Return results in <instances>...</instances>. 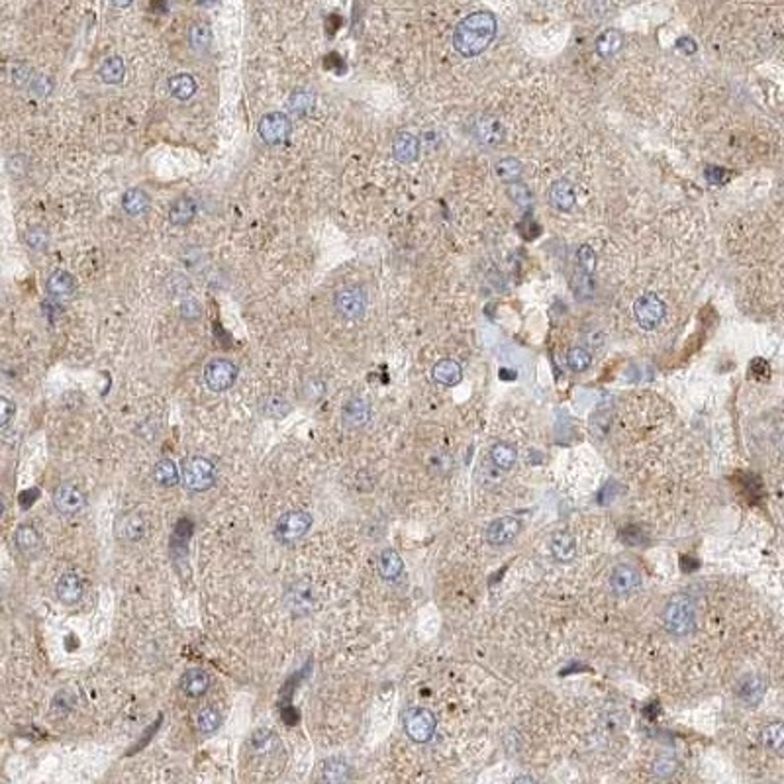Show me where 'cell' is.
Listing matches in <instances>:
<instances>
[{
  "label": "cell",
  "instance_id": "cell-1",
  "mask_svg": "<svg viewBox=\"0 0 784 784\" xmlns=\"http://www.w3.org/2000/svg\"><path fill=\"white\" fill-rule=\"evenodd\" d=\"M496 18L488 10H478L461 20L453 32V48L463 58H477L496 36Z\"/></svg>",
  "mask_w": 784,
  "mask_h": 784
},
{
  "label": "cell",
  "instance_id": "cell-2",
  "mask_svg": "<svg viewBox=\"0 0 784 784\" xmlns=\"http://www.w3.org/2000/svg\"><path fill=\"white\" fill-rule=\"evenodd\" d=\"M665 628L673 633L684 637L696 628V606L689 594H675L665 606L663 614Z\"/></svg>",
  "mask_w": 784,
  "mask_h": 784
},
{
  "label": "cell",
  "instance_id": "cell-3",
  "mask_svg": "<svg viewBox=\"0 0 784 784\" xmlns=\"http://www.w3.org/2000/svg\"><path fill=\"white\" fill-rule=\"evenodd\" d=\"M312 527V516L304 510H290L278 518L275 526V537L285 546H292L306 536Z\"/></svg>",
  "mask_w": 784,
  "mask_h": 784
},
{
  "label": "cell",
  "instance_id": "cell-4",
  "mask_svg": "<svg viewBox=\"0 0 784 784\" xmlns=\"http://www.w3.org/2000/svg\"><path fill=\"white\" fill-rule=\"evenodd\" d=\"M216 480V469L212 465V461H208L206 457H191V459L184 461L182 465V482L184 487L192 490V492H204L214 485Z\"/></svg>",
  "mask_w": 784,
  "mask_h": 784
},
{
  "label": "cell",
  "instance_id": "cell-5",
  "mask_svg": "<svg viewBox=\"0 0 784 784\" xmlns=\"http://www.w3.org/2000/svg\"><path fill=\"white\" fill-rule=\"evenodd\" d=\"M633 316H635L637 324L643 330L651 332V330H657L663 324V320L667 316V304L655 292H645V295L635 298Z\"/></svg>",
  "mask_w": 784,
  "mask_h": 784
},
{
  "label": "cell",
  "instance_id": "cell-6",
  "mask_svg": "<svg viewBox=\"0 0 784 784\" xmlns=\"http://www.w3.org/2000/svg\"><path fill=\"white\" fill-rule=\"evenodd\" d=\"M404 727H406V734L412 741L426 743L435 734L438 719L428 708H412L410 712L404 716Z\"/></svg>",
  "mask_w": 784,
  "mask_h": 784
},
{
  "label": "cell",
  "instance_id": "cell-7",
  "mask_svg": "<svg viewBox=\"0 0 784 784\" xmlns=\"http://www.w3.org/2000/svg\"><path fill=\"white\" fill-rule=\"evenodd\" d=\"M334 306L345 320H359L367 310V295L359 287H344L335 292Z\"/></svg>",
  "mask_w": 784,
  "mask_h": 784
},
{
  "label": "cell",
  "instance_id": "cell-8",
  "mask_svg": "<svg viewBox=\"0 0 784 784\" xmlns=\"http://www.w3.org/2000/svg\"><path fill=\"white\" fill-rule=\"evenodd\" d=\"M238 379V367L230 359H212L204 367V381L214 392H224L234 386Z\"/></svg>",
  "mask_w": 784,
  "mask_h": 784
},
{
  "label": "cell",
  "instance_id": "cell-9",
  "mask_svg": "<svg viewBox=\"0 0 784 784\" xmlns=\"http://www.w3.org/2000/svg\"><path fill=\"white\" fill-rule=\"evenodd\" d=\"M290 130H292V124H290L288 116L283 114V112H269L259 120L257 126L259 135L267 145L283 144L290 135Z\"/></svg>",
  "mask_w": 784,
  "mask_h": 784
},
{
  "label": "cell",
  "instance_id": "cell-10",
  "mask_svg": "<svg viewBox=\"0 0 784 784\" xmlns=\"http://www.w3.org/2000/svg\"><path fill=\"white\" fill-rule=\"evenodd\" d=\"M641 586V574L633 565L622 563L614 567L610 574V588L616 596H628Z\"/></svg>",
  "mask_w": 784,
  "mask_h": 784
},
{
  "label": "cell",
  "instance_id": "cell-11",
  "mask_svg": "<svg viewBox=\"0 0 784 784\" xmlns=\"http://www.w3.org/2000/svg\"><path fill=\"white\" fill-rule=\"evenodd\" d=\"M86 504L85 492L81 488L73 487V485H61V487L53 492V506L58 508V512L65 514V516H73L79 514Z\"/></svg>",
  "mask_w": 784,
  "mask_h": 784
},
{
  "label": "cell",
  "instance_id": "cell-12",
  "mask_svg": "<svg viewBox=\"0 0 784 784\" xmlns=\"http://www.w3.org/2000/svg\"><path fill=\"white\" fill-rule=\"evenodd\" d=\"M471 132H473V135H475V140H477L478 144L482 145L500 144V142H502V135H504L502 124L498 122L496 118H492V116H480L478 120L473 122Z\"/></svg>",
  "mask_w": 784,
  "mask_h": 784
},
{
  "label": "cell",
  "instance_id": "cell-13",
  "mask_svg": "<svg viewBox=\"0 0 784 784\" xmlns=\"http://www.w3.org/2000/svg\"><path fill=\"white\" fill-rule=\"evenodd\" d=\"M520 532V522L514 516L498 518L487 529V539L492 546H506Z\"/></svg>",
  "mask_w": 784,
  "mask_h": 784
},
{
  "label": "cell",
  "instance_id": "cell-14",
  "mask_svg": "<svg viewBox=\"0 0 784 784\" xmlns=\"http://www.w3.org/2000/svg\"><path fill=\"white\" fill-rule=\"evenodd\" d=\"M392 155L396 161L404 163H414L420 155V142L418 137L410 132H398L392 140Z\"/></svg>",
  "mask_w": 784,
  "mask_h": 784
},
{
  "label": "cell",
  "instance_id": "cell-15",
  "mask_svg": "<svg viewBox=\"0 0 784 784\" xmlns=\"http://www.w3.org/2000/svg\"><path fill=\"white\" fill-rule=\"evenodd\" d=\"M547 196H549V202L559 212H571L574 208V204H576V194H574L573 182L567 181V179L555 181L549 187Z\"/></svg>",
  "mask_w": 784,
  "mask_h": 784
},
{
  "label": "cell",
  "instance_id": "cell-16",
  "mask_svg": "<svg viewBox=\"0 0 784 784\" xmlns=\"http://www.w3.org/2000/svg\"><path fill=\"white\" fill-rule=\"evenodd\" d=\"M55 593L63 604H77L83 598V581L79 579V574L65 573L58 581Z\"/></svg>",
  "mask_w": 784,
  "mask_h": 784
},
{
  "label": "cell",
  "instance_id": "cell-17",
  "mask_svg": "<svg viewBox=\"0 0 784 784\" xmlns=\"http://www.w3.org/2000/svg\"><path fill=\"white\" fill-rule=\"evenodd\" d=\"M371 418V406L363 398H351L344 406V424L349 428H361Z\"/></svg>",
  "mask_w": 784,
  "mask_h": 784
},
{
  "label": "cell",
  "instance_id": "cell-18",
  "mask_svg": "<svg viewBox=\"0 0 784 784\" xmlns=\"http://www.w3.org/2000/svg\"><path fill=\"white\" fill-rule=\"evenodd\" d=\"M431 377H433L435 383L443 384V386H455V384H459L461 377H463V369L453 359H441L440 363L433 365Z\"/></svg>",
  "mask_w": 784,
  "mask_h": 784
},
{
  "label": "cell",
  "instance_id": "cell-19",
  "mask_svg": "<svg viewBox=\"0 0 784 784\" xmlns=\"http://www.w3.org/2000/svg\"><path fill=\"white\" fill-rule=\"evenodd\" d=\"M288 610L292 614H306L312 608V590L304 583H298L290 586V590L285 596Z\"/></svg>",
  "mask_w": 784,
  "mask_h": 784
},
{
  "label": "cell",
  "instance_id": "cell-20",
  "mask_svg": "<svg viewBox=\"0 0 784 784\" xmlns=\"http://www.w3.org/2000/svg\"><path fill=\"white\" fill-rule=\"evenodd\" d=\"M181 684H182V690H184V694H189V696H192V698H198V696H202V694L208 690V687H210V677L206 675V670L191 669L184 673Z\"/></svg>",
  "mask_w": 784,
  "mask_h": 784
},
{
  "label": "cell",
  "instance_id": "cell-21",
  "mask_svg": "<svg viewBox=\"0 0 784 784\" xmlns=\"http://www.w3.org/2000/svg\"><path fill=\"white\" fill-rule=\"evenodd\" d=\"M551 553L557 561L561 563H569L576 555V539L567 532H557L551 537Z\"/></svg>",
  "mask_w": 784,
  "mask_h": 784
},
{
  "label": "cell",
  "instance_id": "cell-22",
  "mask_svg": "<svg viewBox=\"0 0 784 784\" xmlns=\"http://www.w3.org/2000/svg\"><path fill=\"white\" fill-rule=\"evenodd\" d=\"M623 46V36L620 29H606L596 39V53L602 59L614 58Z\"/></svg>",
  "mask_w": 784,
  "mask_h": 784
},
{
  "label": "cell",
  "instance_id": "cell-23",
  "mask_svg": "<svg viewBox=\"0 0 784 784\" xmlns=\"http://www.w3.org/2000/svg\"><path fill=\"white\" fill-rule=\"evenodd\" d=\"M75 288H77V283H75L73 275L67 273V271H53V273L49 275L48 292L51 295V297H58V298L69 297V295L75 292Z\"/></svg>",
  "mask_w": 784,
  "mask_h": 784
},
{
  "label": "cell",
  "instance_id": "cell-24",
  "mask_svg": "<svg viewBox=\"0 0 784 784\" xmlns=\"http://www.w3.org/2000/svg\"><path fill=\"white\" fill-rule=\"evenodd\" d=\"M194 214H196V202L189 196H181L173 202L169 208V222L175 226H187L194 220Z\"/></svg>",
  "mask_w": 784,
  "mask_h": 784
},
{
  "label": "cell",
  "instance_id": "cell-25",
  "mask_svg": "<svg viewBox=\"0 0 784 784\" xmlns=\"http://www.w3.org/2000/svg\"><path fill=\"white\" fill-rule=\"evenodd\" d=\"M151 206V198L149 194L144 192L142 189H130L124 192L122 196V208H124L130 216H140L145 210H149Z\"/></svg>",
  "mask_w": 784,
  "mask_h": 784
},
{
  "label": "cell",
  "instance_id": "cell-26",
  "mask_svg": "<svg viewBox=\"0 0 784 784\" xmlns=\"http://www.w3.org/2000/svg\"><path fill=\"white\" fill-rule=\"evenodd\" d=\"M169 93H171L177 100H189L196 93V81L189 75V73H179V75H173L169 79Z\"/></svg>",
  "mask_w": 784,
  "mask_h": 784
},
{
  "label": "cell",
  "instance_id": "cell-27",
  "mask_svg": "<svg viewBox=\"0 0 784 784\" xmlns=\"http://www.w3.org/2000/svg\"><path fill=\"white\" fill-rule=\"evenodd\" d=\"M402 569H404V563H402L400 555L394 549H384L379 557V573L384 581H394L402 573Z\"/></svg>",
  "mask_w": 784,
  "mask_h": 784
},
{
  "label": "cell",
  "instance_id": "cell-28",
  "mask_svg": "<svg viewBox=\"0 0 784 784\" xmlns=\"http://www.w3.org/2000/svg\"><path fill=\"white\" fill-rule=\"evenodd\" d=\"M16 547H18L22 553H36L39 547H41V536L34 526H20L16 529V536H14Z\"/></svg>",
  "mask_w": 784,
  "mask_h": 784
},
{
  "label": "cell",
  "instance_id": "cell-29",
  "mask_svg": "<svg viewBox=\"0 0 784 784\" xmlns=\"http://www.w3.org/2000/svg\"><path fill=\"white\" fill-rule=\"evenodd\" d=\"M189 41L194 51L204 53L212 46V29L206 22H194L189 29Z\"/></svg>",
  "mask_w": 784,
  "mask_h": 784
},
{
  "label": "cell",
  "instance_id": "cell-30",
  "mask_svg": "<svg viewBox=\"0 0 784 784\" xmlns=\"http://www.w3.org/2000/svg\"><path fill=\"white\" fill-rule=\"evenodd\" d=\"M349 773H351V766L347 765L344 759H339V757L327 759V761H324V766H322V776H324V780H327V783L347 780Z\"/></svg>",
  "mask_w": 784,
  "mask_h": 784
},
{
  "label": "cell",
  "instance_id": "cell-31",
  "mask_svg": "<svg viewBox=\"0 0 784 784\" xmlns=\"http://www.w3.org/2000/svg\"><path fill=\"white\" fill-rule=\"evenodd\" d=\"M179 469L171 459H161L154 469V478L159 487H175L179 482Z\"/></svg>",
  "mask_w": 784,
  "mask_h": 784
},
{
  "label": "cell",
  "instance_id": "cell-32",
  "mask_svg": "<svg viewBox=\"0 0 784 784\" xmlns=\"http://www.w3.org/2000/svg\"><path fill=\"white\" fill-rule=\"evenodd\" d=\"M494 171H496L498 181L506 182V184H512V182L520 181V177H522V171H524V169H522V163L518 161V159H514V157H504V159H500V161L496 163Z\"/></svg>",
  "mask_w": 784,
  "mask_h": 784
},
{
  "label": "cell",
  "instance_id": "cell-33",
  "mask_svg": "<svg viewBox=\"0 0 784 784\" xmlns=\"http://www.w3.org/2000/svg\"><path fill=\"white\" fill-rule=\"evenodd\" d=\"M100 79L104 81V83H108V85H118L122 79H124V73H126V67H124V61H122V58H118V55H112V58H108L100 65Z\"/></svg>",
  "mask_w": 784,
  "mask_h": 784
},
{
  "label": "cell",
  "instance_id": "cell-34",
  "mask_svg": "<svg viewBox=\"0 0 784 784\" xmlns=\"http://www.w3.org/2000/svg\"><path fill=\"white\" fill-rule=\"evenodd\" d=\"M490 459H492V463L496 465L498 469L502 471H508L514 467V463H516V450L510 445V443H496L492 450H490Z\"/></svg>",
  "mask_w": 784,
  "mask_h": 784
},
{
  "label": "cell",
  "instance_id": "cell-35",
  "mask_svg": "<svg viewBox=\"0 0 784 784\" xmlns=\"http://www.w3.org/2000/svg\"><path fill=\"white\" fill-rule=\"evenodd\" d=\"M765 694V682L759 677H747L741 687H739V696L745 700L747 704H757Z\"/></svg>",
  "mask_w": 784,
  "mask_h": 784
},
{
  "label": "cell",
  "instance_id": "cell-36",
  "mask_svg": "<svg viewBox=\"0 0 784 784\" xmlns=\"http://www.w3.org/2000/svg\"><path fill=\"white\" fill-rule=\"evenodd\" d=\"M314 100H316L314 95H312L310 90H306V88H298V90H295V93L290 95V98H288V108H290V112H295V114L304 116L314 108Z\"/></svg>",
  "mask_w": 784,
  "mask_h": 784
},
{
  "label": "cell",
  "instance_id": "cell-37",
  "mask_svg": "<svg viewBox=\"0 0 784 784\" xmlns=\"http://www.w3.org/2000/svg\"><path fill=\"white\" fill-rule=\"evenodd\" d=\"M196 726H198V729H201L204 736H210V734H214L222 726L220 712L210 706L202 708L201 712H198V716H196Z\"/></svg>",
  "mask_w": 784,
  "mask_h": 784
},
{
  "label": "cell",
  "instance_id": "cell-38",
  "mask_svg": "<svg viewBox=\"0 0 784 784\" xmlns=\"http://www.w3.org/2000/svg\"><path fill=\"white\" fill-rule=\"evenodd\" d=\"M567 363L574 373H583L593 363V355L588 353V349H584V347H573L567 355Z\"/></svg>",
  "mask_w": 784,
  "mask_h": 784
},
{
  "label": "cell",
  "instance_id": "cell-39",
  "mask_svg": "<svg viewBox=\"0 0 784 784\" xmlns=\"http://www.w3.org/2000/svg\"><path fill=\"white\" fill-rule=\"evenodd\" d=\"M763 741H765L766 745L771 747L773 751L783 753V743H784L783 724L776 722V724H771L769 727H765V731H763Z\"/></svg>",
  "mask_w": 784,
  "mask_h": 784
},
{
  "label": "cell",
  "instance_id": "cell-40",
  "mask_svg": "<svg viewBox=\"0 0 784 784\" xmlns=\"http://www.w3.org/2000/svg\"><path fill=\"white\" fill-rule=\"evenodd\" d=\"M508 194L514 198V202H516L518 206H524V208L532 206V192H529V189H527L526 184H522V182H512V184L508 187Z\"/></svg>",
  "mask_w": 784,
  "mask_h": 784
},
{
  "label": "cell",
  "instance_id": "cell-41",
  "mask_svg": "<svg viewBox=\"0 0 784 784\" xmlns=\"http://www.w3.org/2000/svg\"><path fill=\"white\" fill-rule=\"evenodd\" d=\"M24 239H26V243H28L32 249H43L46 245H48L49 234L46 228H29V230H26V234H24Z\"/></svg>",
  "mask_w": 784,
  "mask_h": 784
},
{
  "label": "cell",
  "instance_id": "cell-42",
  "mask_svg": "<svg viewBox=\"0 0 784 784\" xmlns=\"http://www.w3.org/2000/svg\"><path fill=\"white\" fill-rule=\"evenodd\" d=\"M576 257H579V265H581L584 273L593 275L594 269H596V253L593 251V248L590 245H583V248L579 249Z\"/></svg>",
  "mask_w": 784,
  "mask_h": 784
},
{
  "label": "cell",
  "instance_id": "cell-43",
  "mask_svg": "<svg viewBox=\"0 0 784 784\" xmlns=\"http://www.w3.org/2000/svg\"><path fill=\"white\" fill-rule=\"evenodd\" d=\"M144 529L145 524L140 516L126 518V526L122 527V536L128 537V539H140L142 534H144Z\"/></svg>",
  "mask_w": 784,
  "mask_h": 784
},
{
  "label": "cell",
  "instance_id": "cell-44",
  "mask_svg": "<svg viewBox=\"0 0 784 784\" xmlns=\"http://www.w3.org/2000/svg\"><path fill=\"white\" fill-rule=\"evenodd\" d=\"M653 771H655V775L661 776V778H667V776H670L675 771H677V761L670 759V757H659V759L655 761V765H653Z\"/></svg>",
  "mask_w": 784,
  "mask_h": 784
},
{
  "label": "cell",
  "instance_id": "cell-45",
  "mask_svg": "<svg viewBox=\"0 0 784 784\" xmlns=\"http://www.w3.org/2000/svg\"><path fill=\"white\" fill-rule=\"evenodd\" d=\"M14 412H16V406H14V402L10 400V398H4V396H0V428L8 426L10 420L14 418Z\"/></svg>",
  "mask_w": 784,
  "mask_h": 784
},
{
  "label": "cell",
  "instance_id": "cell-46",
  "mask_svg": "<svg viewBox=\"0 0 784 784\" xmlns=\"http://www.w3.org/2000/svg\"><path fill=\"white\" fill-rule=\"evenodd\" d=\"M704 177H706V181L712 182V184H724L727 177H729V173L724 171L722 167L710 165V167H706V171H704Z\"/></svg>",
  "mask_w": 784,
  "mask_h": 784
},
{
  "label": "cell",
  "instance_id": "cell-47",
  "mask_svg": "<svg viewBox=\"0 0 784 784\" xmlns=\"http://www.w3.org/2000/svg\"><path fill=\"white\" fill-rule=\"evenodd\" d=\"M181 316L184 318V320H196V318L201 316V304H198V302H194V300L182 302Z\"/></svg>",
  "mask_w": 784,
  "mask_h": 784
},
{
  "label": "cell",
  "instance_id": "cell-48",
  "mask_svg": "<svg viewBox=\"0 0 784 784\" xmlns=\"http://www.w3.org/2000/svg\"><path fill=\"white\" fill-rule=\"evenodd\" d=\"M278 408H283V410H287V412H288V404H287V402H285V400H283V398H277V396H273V398H271V404H269V406H267V404H265V408H263V412H267L269 416H273V418H275V416H277V418H278V416H283V414L278 412Z\"/></svg>",
  "mask_w": 784,
  "mask_h": 784
},
{
  "label": "cell",
  "instance_id": "cell-49",
  "mask_svg": "<svg viewBox=\"0 0 784 784\" xmlns=\"http://www.w3.org/2000/svg\"><path fill=\"white\" fill-rule=\"evenodd\" d=\"M677 49L682 51L684 55H692V53H696V43H694V39L680 38L679 41H677Z\"/></svg>",
  "mask_w": 784,
  "mask_h": 784
},
{
  "label": "cell",
  "instance_id": "cell-50",
  "mask_svg": "<svg viewBox=\"0 0 784 784\" xmlns=\"http://www.w3.org/2000/svg\"><path fill=\"white\" fill-rule=\"evenodd\" d=\"M110 2H112L114 6H118V8H128L134 0H110Z\"/></svg>",
  "mask_w": 784,
  "mask_h": 784
},
{
  "label": "cell",
  "instance_id": "cell-51",
  "mask_svg": "<svg viewBox=\"0 0 784 784\" xmlns=\"http://www.w3.org/2000/svg\"><path fill=\"white\" fill-rule=\"evenodd\" d=\"M516 780H518V783H524V780H527V783H534V776H518Z\"/></svg>",
  "mask_w": 784,
  "mask_h": 784
},
{
  "label": "cell",
  "instance_id": "cell-52",
  "mask_svg": "<svg viewBox=\"0 0 784 784\" xmlns=\"http://www.w3.org/2000/svg\"><path fill=\"white\" fill-rule=\"evenodd\" d=\"M2 510H4V508H2V502H0V516H2Z\"/></svg>",
  "mask_w": 784,
  "mask_h": 784
}]
</instances>
